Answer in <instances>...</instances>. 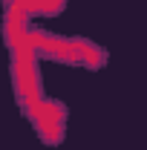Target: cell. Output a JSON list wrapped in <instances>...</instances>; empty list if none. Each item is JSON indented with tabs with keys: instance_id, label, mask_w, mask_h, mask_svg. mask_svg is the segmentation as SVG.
<instances>
[{
	"instance_id": "6da1fadb",
	"label": "cell",
	"mask_w": 147,
	"mask_h": 150,
	"mask_svg": "<svg viewBox=\"0 0 147 150\" xmlns=\"http://www.w3.org/2000/svg\"><path fill=\"white\" fill-rule=\"evenodd\" d=\"M12 52V81H15V95H18L20 110L35 104L43 95L40 87V72H37V52L29 46H18V49H9Z\"/></svg>"
},
{
	"instance_id": "7a4b0ae2",
	"label": "cell",
	"mask_w": 147,
	"mask_h": 150,
	"mask_svg": "<svg viewBox=\"0 0 147 150\" xmlns=\"http://www.w3.org/2000/svg\"><path fill=\"white\" fill-rule=\"evenodd\" d=\"M23 115L32 121L43 144H61L64 139V121H66V107L52 98H40L35 104L23 107Z\"/></svg>"
},
{
	"instance_id": "3957f363",
	"label": "cell",
	"mask_w": 147,
	"mask_h": 150,
	"mask_svg": "<svg viewBox=\"0 0 147 150\" xmlns=\"http://www.w3.org/2000/svg\"><path fill=\"white\" fill-rule=\"evenodd\" d=\"M12 6H18L26 18H49V15H61L66 0H6Z\"/></svg>"
},
{
	"instance_id": "277c9868",
	"label": "cell",
	"mask_w": 147,
	"mask_h": 150,
	"mask_svg": "<svg viewBox=\"0 0 147 150\" xmlns=\"http://www.w3.org/2000/svg\"><path fill=\"white\" fill-rule=\"evenodd\" d=\"M75 40V55H78V64L81 67H87V69H101L104 64H107V52L98 46V43H92L87 38H72Z\"/></svg>"
}]
</instances>
